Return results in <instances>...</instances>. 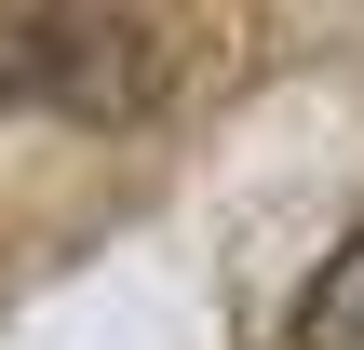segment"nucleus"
Listing matches in <instances>:
<instances>
[{"label": "nucleus", "instance_id": "1", "mask_svg": "<svg viewBox=\"0 0 364 350\" xmlns=\"http://www.w3.org/2000/svg\"><path fill=\"white\" fill-rule=\"evenodd\" d=\"M297 350H364V229L311 270V297H297Z\"/></svg>", "mask_w": 364, "mask_h": 350}]
</instances>
